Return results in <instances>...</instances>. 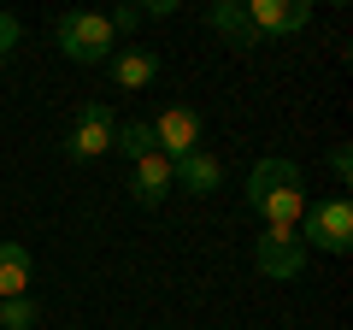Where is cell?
I'll return each mask as SVG.
<instances>
[{"mask_svg":"<svg viewBox=\"0 0 353 330\" xmlns=\"http://www.w3.org/2000/svg\"><path fill=\"white\" fill-rule=\"evenodd\" d=\"M206 24L224 30V36H236L241 48H259V41H253V30H248V12H241L236 0H212V6H206Z\"/></svg>","mask_w":353,"mask_h":330,"instance_id":"cell-13","label":"cell"},{"mask_svg":"<svg viewBox=\"0 0 353 330\" xmlns=\"http://www.w3.org/2000/svg\"><path fill=\"white\" fill-rule=\"evenodd\" d=\"M53 41H59V53L77 59V65H106L118 53V36H112V24H106L101 12H65L59 24H53Z\"/></svg>","mask_w":353,"mask_h":330,"instance_id":"cell-3","label":"cell"},{"mask_svg":"<svg viewBox=\"0 0 353 330\" xmlns=\"http://www.w3.org/2000/svg\"><path fill=\"white\" fill-rule=\"evenodd\" d=\"M18 41H24V24H18L12 12H0V53H12Z\"/></svg>","mask_w":353,"mask_h":330,"instance_id":"cell-16","label":"cell"},{"mask_svg":"<svg viewBox=\"0 0 353 330\" xmlns=\"http://www.w3.org/2000/svg\"><path fill=\"white\" fill-rule=\"evenodd\" d=\"M241 12H248L253 41H265V36H294V30H306L312 6H306V0H248Z\"/></svg>","mask_w":353,"mask_h":330,"instance_id":"cell-7","label":"cell"},{"mask_svg":"<svg viewBox=\"0 0 353 330\" xmlns=\"http://www.w3.org/2000/svg\"><path fill=\"white\" fill-rule=\"evenodd\" d=\"M112 130H118V113L106 101H83V113H77L71 136H65V159H101V153H112Z\"/></svg>","mask_w":353,"mask_h":330,"instance_id":"cell-4","label":"cell"},{"mask_svg":"<svg viewBox=\"0 0 353 330\" xmlns=\"http://www.w3.org/2000/svg\"><path fill=\"white\" fill-rule=\"evenodd\" d=\"M330 171L347 183V177H353V153H347V148H330Z\"/></svg>","mask_w":353,"mask_h":330,"instance_id":"cell-17","label":"cell"},{"mask_svg":"<svg viewBox=\"0 0 353 330\" xmlns=\"http://www.w3.org/2000/svg\"><path fill=\"white\" fill-rule=\"evenodd\" d=\"M106 71H112V83H118V89H130V95H136V89H148L153 77H159V59H153L148 48H118L112 59H106Z\"/></svg>","mask_w":353,"mask_h":330,"instance_id":"cell-11","label":"cell"},{"mask_svg":"<svg viewBox=\"0 0 353 330\" xmlns=\"http://www.w3.org/2000/svg\"><path fill=\"white\" fill-rule=\"evenodd\" d=\"M41 318L36 295H18V301H0V330H30Z\"/></svg>","mask_w":353,"mask_h":330,"instance_id":"cell-14","label":"cell"},{"mask_svg":"<svg viewBox=\"0 0 353 330\" xmlns=\"http://www.w3.org/2000/svg\"><path fill=\"white\" fill-rule=\"evenodd\" d=\"M171 189H176V165L165 159L159 148H153L148 159H136V165H130V195H136V206H159Z\"/></svg>","mask_w":353,"mask_h":330,"instance_id":"cell-8","label":"cell"},{"mask_svg":"<svg viewBox=\"0 0 353 330\" xmlns=\"http://www.w3.org/2000/svg\"><path fill=\"white\" fill-rule=\"evenodd\" d=\"M106 24H112V36H136V30H141V6H130V0H124V6L106 12Z\"/></svg>","mask_w":353,"mask_h":330,"instance_id":"cell-15","label":"cell"},{"mask_svg":"<svg viewBox=\"0 0 353 330\" xmlns=\"http://www.w3.org/2000/svg\"><path fill=\"white\" fill-rule=\"evenodd\" d=\"M248 206L265 218V230H294L301 213L312 206L301 189V165L294 159H259L248 171Z\"/></svg>","mask_w":353,"mask_h":330,"instance_id":"cell-1","label":"cell"},{"mask_svg":"<svg viewBox=\"0 0 353 330\" xmlns=\"http://www.w3.org/2000/svg\"><path fill=\"white\" fill-rule=\"evenodd\" d=\"M148 124H153V148H159L171 165H176V159H189V153L201 148V136H206L201 113H194V106H183V101L165 106V113H159V118H148Z\"/></svg>","mask_w":353,"mask_h":330,"instance_id":"cell-5","label":"cell"},{"mask_svg":"<svg viewBox=\"0 0 353 330\" xmlns=\"http://www.w3.org/2000/svg\"><path fill=\"white\" fill-rule=\"evenodd\" d=\"M176 189L183 195H218L224 189V159L206 148H194L189 159H176Z\"/></svg>","mask_w":353,"mask_h":330,"instance_id":"cell-9","label":"cell"},{"mask_svg":"<svg viewBox=\"0 0 353 330\" xmlns=\"http://www.w3.org/2000/svg\"><path fill=\"white\" fill-rule=\"evenodd\" d=\"M30 283H36V260H30V248H24V242H0V301L30 295Z\"/></svg>","mask_w":353,"mask_h":330,"instance_id":"cell-10","label":"cell"},{"mask_svg":"<svg viewBox=\"0 0 353 330\" xmlns=\"http://www.w3.org/2000/svg\"><path fill=\"white\" fill-rule=\"evenodd\" d=\"M112 153H124L130 165L148 159V153H153V124H148V118H130V124H118V130H112Z\"/></svg>","mask_w":353,"mask_h":330,"instance_id":"cell-12","label":"cell"},{"mask_svg":"<svg viewBox=\"0 0 353 330\" xmlns=\"http://www.w3.org/2000/svg\"><path fill=\"white\" fill-rule=\"evenodd\" d=\"M294 236H301V248L306 254H347L353 248V201L347 195H330V201H318V206H306L301 213V224H294Z\"/></svg>","mask_w":353,"mask_h":330,"instance_id":"cell-2","label":"cell"},{"mask_svg":"<svg viewBox=\"0 0 353 330\" xmlns=\"http://www.w3.org/2000/svg\"><path fill=\"white\" fill-rule=\"evenodd\" d=\"M253 266L265 271L271 283H289L306 271V248L294 230H259V248H253Z\"/></svg>","mask_w":353,"mask_h":330,"instance_id":"cell-6","label":"cell"}]
</instances>
